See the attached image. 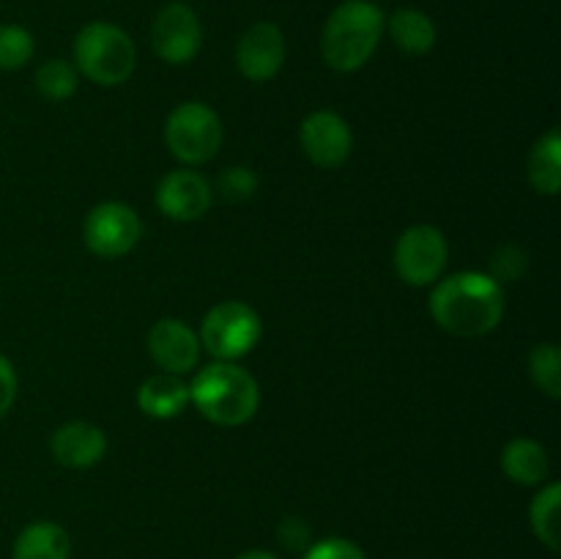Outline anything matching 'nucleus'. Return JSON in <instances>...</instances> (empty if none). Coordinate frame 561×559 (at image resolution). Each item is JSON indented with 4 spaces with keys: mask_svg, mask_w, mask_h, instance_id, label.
Listing matches in <instances>:
<instances>
[{
    "mask_svg": "<svg viewBox=\"0 0 561 559\" xmlns=\"http://www.w3.org/2000/svg\"><path fill=\"white\" fill-rule=\"evenodd\" d=\"M529 181L535 192L553 197L561 190V135L548 129L529 153Z\"/></svg>",
    "mask_w": 561,
    "mask_h": 559,
    "instance_id": "6ab92c4d",
    "label": "nucleus"
},
{
    "mask_svg": "<svg viewBox=\"0 0 561 559\" xmlns=\"http://www.w3.org/2000/svg\"><path fill=\"white\" fill-rule=\"evenodd\" d=\"M151 47L164 64L184 66L195 60L203 47V25L195 9L186 3H168L159 9L151 25Z\"/></svg>",
    "mask_w": 561,
    "mask_h": 559,
    "instance_id": "1a4fd4ad",
    "label": "nucleus"
},
{
    "mask_svg": "<svg viewBox=\"0 0 561 559\" xmlns=\"http://www.w3.org/2000/svg\"><path fill=\"white\" fill-rule=\"evenodd\" d=\"M526 266H529V255H526L524 247L518 244H502L491 258V277L496 280L499 285L513 283V280L524 277Z\"/></svg>",
    "mask_w": 561,
    "mask_h": 559,
    "instance_id": "393cba45",
    "label": "nucleus"
},
{
    "mask_svg": "<svg viewBox=\"0 0 561 559\" xmlns=\"http://www.w3.org/2000/svg\"><path fill=\"white\" fill-rule=\"evenodd\" d=\"M449 244L447 236L433 225H411L400 233L394 244V269L405 285L427 288L438 283L447 269Z\"/></svg>",
    "mask_w": 561,
    "mask_h": 559,
    "instance_id": "0eeeda50",
    "label": "nucleus"
},
{
    "mask_svg": "<svg viewBox=\"0 0 561 559\" xmlns=\"http://www.w3.org/2000/svg\"><path fill=\"white\" fill-rule=\"evenodd\" d=\"M137 406L142 414L153 417V420H173L190 406V384L184 381V376L157 373L140 384Z\"/></svg>",
    "mask_w": 561,
    "mask_h": 559,
    "instance_id": "2eb2a0df",
    "label": "nucleus"
},
{
    "mask_svg": "<svg viewBox=\"0 0 561 559\" xmlns=\"http://www.w3.org/2000/svg\"><path fill=\"white\" fill-rule=\"evenodd\" d=\"M16 389H20V378H16L14 365L9 356L0 354V420L11 411L16 400Z\"/></svg>",
    "mask_w": 561,
    "mask_h": 559,
    "instance_id": "cd10ccee",
    "label": "nucleus"
},
{
    "mask_svg": "<svg viewBox=\"0 0 561 559\" xmlns=\"http://www.w3.org/2000/svg\"><path fill=\"white\" fill-rule=\"evenodd\" d=\"M49 453L66 469H91L107 455V433L85 420L66 422L49 438Z\"/></svg>",
    "mask_w": 561,
    "mask_h": 559,
    "instance_id": "4468645a",
    "label": "nucleus"
},
{
    "mask_svg": "<svg viewBox=\"0 0 561 559\" xmlns=\"http://www.w3.org/2000/svg\"><path fill=\"white\" fill-rule=\"evenodd\" d=\"M148 354L162 373L186 376L201 360V338L179 318H159L148 332Z\"/></svg>",
    "mask_w": 561,
    "mask_h": 559,
    "instance_id": "ddd939ff",
    "label": "nucleus"
},
{
    "mask_svg": "<svg viewBox=\"0 0 561 559\" xmlns=\"http://www.w3.org/2000/svg\"><path fill=\"white\" fill-rule=\"evenodd\" d=\"M222 137V121L203 102H181L164 121V142L186 168L211 162L219 153Z\"/></svg>",
    "mask_w": 561,
    "mask_h": 559,
    "instance_id": "39448f33",
    "label": "nucleus"
},
{
    "mask_svg": "<svg viewBox=\"0 0 561 559\" xmlns=\"http://www.w3.org/2000/svg\"><path fill=\"white\" fill-rule=\"evenodd\" d=\"M529 376L551 400L561 398V351L557 343H537L529 354Z\"/></svg>",
    "mask_w": 561,
    "mask_h": 559,
    "instance_id": "4be33fe9",
    "label": "nucleus"
},
{
    "mask_svg": "<svg viewBox=\"0 0 561 559\" xmlns=\"http://www.w3.org/2000/svg\"><path fill=\"white\" fill-rule=\"evenodd\" d=\"M142 236V223L131 206L121 201L99 203L88 212L85 225H82V239L85 247L96 258H124L137 247Z\"/></svg>",
    "mask_w": 561,
    "mask_h": 559,
    "instance_id": "6e6552de",
    "label": "nucleus"
},
{
    "mask_svg": "<svg viewBox=\"0 0 561 559\" xmlns=\"http://www.w3.org/2000/svg\"><path fill=\"white\" fill-rule=\"evenodd\" d=\"M77 85H80V71L75 69L71 60L53 58L38 66L36 88L47 102H66L75 96Z\"/></svg>",
    "mask_w": 561,
    "mask_h": 559,
    "instance_id": "412c9836",
    "label": "nucleus"
},
{
    "mask_svg": "<svg viewBox=\"0 0 561 559\" xmlns=\"http://www.w3.org/2000/svg\"><path fill=\"white\" fill-rule=\"evenodd\" d=\"M285 36L274 22H255L236 44V66L252 82H266L285 66Z\"/></svg>",
    "mask_w": 561,
    "mask_h": 559,
    "instance_id": "f8f14e48",
    "label": "nucleus"
},
{
    "mask_svg": "<svg viewBox=\"0 0 561 559\" xmlns=\"http://www.w3.org/2000/svg\"><path fill=\"white\" fill-rule=\"evenodd\" d=\"M504 285L488 272H455L433 283L431 316L458 338L491 334L504 318Z\"/></svg>",
    "mask_w": 561,
    "mask_h": 559,
    "instance_id": "f257e3e1",
    "label": "nucleus"
},
{
    "mask_svg": "<svg viewBox=\"0 0 561 559\" xmlns=\"http://www.w3.org/2000/svg\"><path fill=\"white\" fill-rule=\"evenodd\" d=\"M261 316L247 301H219L203 316L197 338L214 362H239L261 343Z\"/></svg>",
    "mask_w": 561,
    "mask_h": 559,
    "instance_id": "423d86ee",
    "label": "nucleus"
},
{
    "mask_svg": "<svg viewBox=\"0 0 561 559\" xmlns=\"http://www.w3.org/2000/svg\"><path fill=\"white\" fill-rule=\"evenodd\" d=\"M389 38L394 42V47L403 49L405 55H427L436 47V22L425 14L422 9H398L387 20Z\"/></svg>",
    "mask_w": 561,
    "mask_h": 559,
    "instance_id": "a211bd4d",
    "label": "nucleus"
},
{
    "mask_svg": "<svg viewBox=\"0 0 561 559\" xmlns=\"http://www.w3.org/2000/svg\"><path fill=\"white\" fill-rule=\"evenodd\" d=\"M11 559H71V537L55 521H33L16 535Z\"/></svg>",
    "mask_w": 561,
    "mask_h": 559,
    "instance_id": "f3484780",
    "label": "nucleus"
},
{
    "mask_svg": "<svg viewBox=\"0 0 561 559\" xmlns=\"http://www.w3.org/2000/svg\"><path fill=\"white\" fill-rule=\"evenodd\" d=\"M277 537L288 551L305 554L312 543V529L307 526V521L294 518V515H290V518H285L283 524L277 526Z\"/></svg>",
    "mask_w": 561,
    "mask_h": 559,
    "instance_id": "bb28decb",
    "label": "nucleus"
},
{
    "mask_svg": "<svg viewBox=\"0 0 561 559\" xmlns=\"http://www.w3.org/2000/svg\"><path fill=\"white\" fill-rule=\"evenodd\" d=\"M299 142L312 164L332 170L348 162L354 151V132L334 110H316L301 121Z\"/></svg>",
    "mask_w": 561,
    "mask_h": 559,
    "instance_id": "9d476101",
    "label": "nucleus"
},
{
    "mask_svg": "<svg viewBox=\"0 0 561 559\" xmlns=\"http://www.w3.org/2000/svg\"><path fill=\"white\" fill-rule=\"evenodd\" d=\"M387 31V16L370 0H345L329 14L321 33V55L329 69L359 71L376 55Z\"/></svg>",
    "mask_w": 561,
    "mask_h": 559,
    "instance_id": "7ed1b4c3",
    "label": "nucleus"
},
{
    "mask_svg": "<svg viewBox=\"0 0 561 559\" xmlns=\"http://www.w3.org/2000/svg\"><path fill=\"white\" fill-rule=\"evenodd\" d=\"M502 471L507 480L518 482V486H542L551 475V458L540 442L518 436L502 449Z\"/></svg>",
    "mask_w": 561,
    "mask_h": 559,
    "instance_id": "dca6fc26",
    "label": "nucleus"
},
{
    "mask_svg": "<svg viewBox=\"0 0 561 559\" xmlns=\"http://www.w3.org/2000/svg\"><path fill=\"white\" fill-rule=\"evenodd\" d=\"M36 38L22 25H0V71H16L31 64Z\"/></svg>",
    "mask_w": 561,
    "mask_h": 559,
    "instance_id": "5701e85b",
    "label": "nucleus"
},
{
    "mask_svg": "<svg viewBox=\"0 0 561 559\" xmlns=\"http://www.w3.org/2000/svg\"><path fill=\"white\" fill-rule=\"evenodd\" d=\"M190 403L219 427H239L257 414L261 387L255 376L236 362H211L195 373Z\"/></svg>",
    "mask_w": 561,
    "mask_h": 559,
    "instance_id": "f03ea898",
    "label": "nucleus"
},
{
    "mask_svg": "<svg viewBox=\"0 0 561 559\" xmlns=\"http://www.w3.org/2000/svg\"><path fill=\"white\" fill-rule=\"evenodd\" d=\"M71 64L91 82L104 88L124 85L137 66V49L129 33L113 22H88L71 44Z\"/></svg>",
    "mask_w": 561,
    "mask_h": 559,
    "instance_id": "20e7f679",
    "label": "nucleus"
},
{
    "mask_svg": "<svg viewBox=\"0 0 561 559\" xmlns=\"http://www.w3.org/2000/svg\"><path fill=\"white\" fill-rule=\"evenodd\" d=\"M529 524L537 540L548 548V551H561V486L559 482H548L540 488L529 507Z\"/></svg>",
    "mask_w": 561,
    "mask_h": 559,
    "instance_id": "aec40b11",
    "label": "nucleus"
},
{
    "mask_svg": "<svg viewBox=\"0 0 561 559\" xmlns=\"http://www.w3.org/2000/svg\"><path fill=\"white\" fill-rule=\"evenodd\" d=\"M211 184L197 170H170L157 184L159 212L168 219H175V223H195V219H201L211 208Z\"/></svg>",
    "mask_w": 561,
    "mask_h": 559,
    "instance_id": "9b49d317",
    "label": "nucleus"
},
{
    "mask_svg": "<svg viewBox=\"0 0 561 559\" xmlns=\"http://www.w3.org/2000/svg\"><path fill=\"white\" fill-rule=\"evenodd\" d=\"M236 559H279V557H277V554H272V551H263V548H252V551L239 554Z\"/></svg>",
    "mask_w": 561,
    "mask_h": 559,
    "instance_id": "c85d7f7f",
    "label": "nucleus"
},
{
    "mask_svg": "<svg viewBox=\"0 0 561 559\" xmlns=\"http://www.w3.org/2000/svg\"><path fill=\"white\" fill-rule=\"evenodd\" d=\"M257 190V175L252 173L247 164H233L225 168L217 179V192L222 201L228 203H244L255 195Z\"/></svg>",
    "mask_w": 561,
    "mask_h": 559,
    "instance_id": "b1692460",
    "label": "nucleus"
},
{
    "mask_svg": "<svg viewBox=\"0 0 561 559\" xmlns=\"http://www.w3.org/2000/svg\"><path fill=\"white\" fill-rule=\"evenodd\" d=\"M301 559H367V554L345 537H323L312 540L310 548L301 554Z\"/></svg>",
    "mask_w": 561,
    "mask_h": 559,
    "instance_id": "a878e982",
    "label": "nucleus"
}]
</instances>
